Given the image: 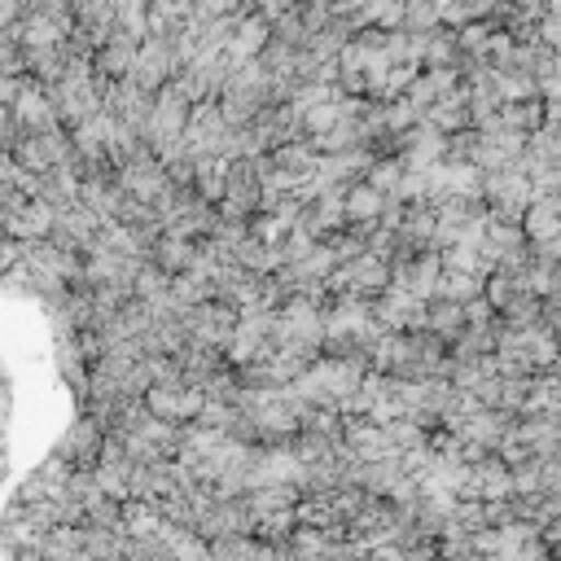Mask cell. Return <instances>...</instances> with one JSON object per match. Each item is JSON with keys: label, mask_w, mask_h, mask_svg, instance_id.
I'll list each match as a JSON object with an SVG mask.
<instances>
[{"label": "cell", "mask_w": 561, "mask_h": 561, "mask_svg": "<svg viewBox=\"0 0 561 561\" xmlns=\"http://www.w3.org/2000/svg\"><path fill=\"white\" fill-rule=\"evenodd\" d=\"M320 342H324V311L316 307V298L294 294L289 302L276 307V351L311 359Z\"/></svg>", "instance_id": "cell-1"}, {"label": "cell", "mask_w": 561, "mask_h": 561, "mask_svg": "<svg viewBox=\"0 0 561 561\" xmlns=\"http://www.w3.org/2000/svg\"><path fill=\"white\" fill-rule=\"evenodd\" d=\"M377 311L359 298V294H342L337 307L324 316V342L329 346H359L377 337Z\"/></svg>", "instance_id": "cell-2"}, {"label": "cell", "mask_w": 561, "mask_h": 561, "mask_svg": "<svg viewBox=\"0 0 561 561\" xmlns=\"http://www.w3.org/2000/svg\"><path fill=\"white\" fill-rule=\"evenodd\" d=\"M486 197H491V206H495L500 219L522 224L526 206L535 202L530 167H526V162H508V167H500V171H486Z\"/></svg>", "instance_id": "cell-3"}, {"label": "cell", "mask_w": 561, "mask_h": 561, "mask_svg": "<svg viewBox=\"0 0 561 561\" xmlns=\"http://www.w3.org/2000/svg\"><path fill=\"white\" fill-rule=\"evenodd\" d=\"M4 228L18 241H44L57 228V206L48 197H26L18 188H4Z\"/></svg>", "instance_id": "cell-4"}, {"label": "cell", "mask_w": 561, "mask_h": 561, "mask_svg": "<svg viewBox=\"0 0 561 561\" xmlns=\"http://www.w3.org/2000/svg\"><path fill=\"white\" fill-rule=\"evenodd\" d=\"M329 285L333 289H342V294H386L390 285H394V267H390V259L386 254H377V250H364V254H355L351 263H337V272L329 276Z\"/></svg>", "instance_id": "cell-5"}, {"label": "cell", "mask_w": 561, "mask_h": 561, "mask_svg": "<svg viewBox=\"0 0 561 561\" xmlns=\"http://www.w3.org/2000/svg\"><path fill=\"white\" fill-rule=\"evenodd\" d=\"M145 408H149L153 416L171 421V425H180V421H197L202 408H206V390L193 386V381H158V386L145 390Z\"/></svg>", "instance_id": "cell-6"}, {"label": "cell", "mask_w": 561, "mask_h": 561, "mask_svg": "<svg viewBox=\"0 0 561 561\" xmlns=\"http://www.w3.org/2000/svg\"><path fill=\"white\" fill-rule=\"evenodd\" d=\"M118 188H123L127 197L158 202V197L171 188V171H167V162H162L153 149H140L136 158L118 162Z\"/></svg>", "instance_id": "cell-7"}, {"label": "cell", "mask_w": 561, "mask_h": 561, "mask_svg": "<svg viewBox=\"0 0 561 561\" xmlns=\"http://www.w3.org/2000/svg\"><path fill=\"white\" fill-rule=\"evenodd\" d=\"M377 324L381 329H394V333H421L430 324V298H416L412 289L403 285H390L381 298H377Z\"/></svg>", "instance_id": "cell-8"}, {"label": "cell", "mask_w": 561, "mask_h": 561, "mask_svg": "<svg viewBox=\"0 0 561 561\" xmlns=\"http://www.w3.org/2000/svg\"><path fill=\"white\" fill-rule=\"evenodd\" d=\"M237 307L232 302H202L188 311V342L202 346V351H219L232 342V329H237Z\"/></svg>", "instance_id": "cell-9"}, {"label": "cell", "mask_w": 561, "mask_h": 561, "mask_svg": "<svg viewBox=\"0 0 561 561\" xmlns=\"http://www.w3.org/2000/svg\"><path fill=\"white\" fill-rule=\"evenodd\" d=\"M307 482V460L298 447H272L259 451L254 473H250V491L254 486H302Z\"/></svg>", "instance_id": "cell-10"}, {"label": "cell", "mask_w": 561, "mask_h": 561, "mask_svg": "<svg viewBox=\"0 0 561 561\" xmlns=\"http://www.w3.org/2000/svg\"><path fill=\"white\" fill-rule=\"evenodd\" d=\"M188 118H193V101H188L175 83H167V88L153 96V114H149V127H145L149 145L167 140V136H184Z\"/></svg>", "instance_id": "cell-11"}, {"label": "cell", "mask_w": 561, "mask_h": 561, "mask_svg": "<svg viewBox=\"0 0 561 561\" xmlns=\"http://www.w3.org/2000/svg\"><path fill=\"white\" fill-rule=\"evenodd\" d=\"M513 465L500 456H482L469 460V482H465V500H513Z\"/></svg>", "instance_id": "cell-12"}, {"label": "cell", "mask_w": 561, "mask_h": 561, "mask_svg": "<svg viewBox=\"0 0 561 561\" xmlns=\"http://www.w3.org/2000/svg\"><path fill=\"white\" fill-rule=\"evenodd\" d=\"M9 110L18 114V123H22V131H53V127L61 123V114H57V105H53V96H48V92H39L35 83H26V88L18 92V101H13Z\"/></svg>", "instance_id": "cell-13"}, {"label": "cell", "mask_w": 561, "mask_h": 561, "mask_svg": "<svg viewBox=\"0 0 561 561\" xmlns=\"http://www.w3.org/2000/svg\"><path fill=\"white\" fill-rule=\"evenodd\" d=\"M4 35L18 39L26 53H39V48H61L66 26L57 18H48V13H26L18 26H4Z\"/></svg>", "instance_id": "cell-14"}, {"label": "cell", "mask_w": 561, "mask_h": 561, "mask_svg": "<svg viewBox=\"0 0 561 561\" xmlns=\"http://www.w3.org/2000/svg\"><path fill=\"white\" fill-rule=\"evenodd\" d=\"M438 280H443V254H421L394 267V285L412 289L416 298H438Z\"/></svg>", "instance_id": "cell-15"}, {"label": "cell", "mask_w": 561, "mask_h": 561, "mask_svg": "<svg viewBox=\"0 0 561 561\" xmlns=\"http://www.w3.org/2000/svg\"><path fill=\"white\" fill-rule=\"evenodd\" d=\"M267 48V18L263 13H250V18H237L232 35H228V57L232 61H254L259 53Z\"/></svg>", "instance_id": "cell-16"}, {"label": "cell", "mask_w": 561, "mask_h": 561, "mask_svg": "<svg viewBox=\"0 0 561 561\" xmlns=\"http://www.w3.org/2000/svg\"><path fill=\"white\" fill-rule=\"evenodd\" d=\"M522 232L530 241H561V197H535L522 215Z\"/></svg>", "instance_id": "cell-17"}, {"label": "cell", "mask_w": 561, "mask_h": 561, "mask_svg": "<svg viewBox=\"0 0 561 561\" xmlns=\"http://www.w3.org/2000/svg\"><path fill=\"white\" fill-rule=\"evenodd\" d=\"M136 57H140V39H136V35H127V31H118V35H110V39L101 44L96 70H101V75H110V79H118V75H131Z\"/></svg>", "instance_id": "cell-18"}, {"label": "cell", "mask_w": 561, "mask_h": 561, "mask_svg": "<svg viewBox=\"0 0 561 561\" xmlns=\"http://www.w3.org/2000/svg\"><path fill=\"white\" fill-rule=\"evenodd\" d=\"M386 206H390V197H386L381 188H373L368 180L346 188V219H351V224H381Z\"/></svg>", "instance_id": "cell-19"}, {"label": "cell", "mask_w": 561, "mask_h": 561, "mask_svg": "<svg viewBox=\"0 0 561 561\" xmlns=\"http://www.w3.org/2000/svg\"><path fill=\"white\" fill-rule=\"evenodd\" d=\"M193 259H197V245H193V237H180V232H162V237L153 241V263H158V267H167L171 276L188 272V267H193Z\"/></svg>", "instance_id": "cell-20"}, {"label": "cell", "mask_w": 561, "mask_h": 561, "mask_svg": "<svg viewBox=\"0 0 561 561\" xmlns=\"http://www.w3.org/2000/svg\"><path fill=\"white\" fill-rule=\"evenodd\" d=\"M425 123H434L438 131H460V127H469V123H473L469 92H451V96L434 101V105L425 110Z\"/></svg>", "instance_id": "cell-21"}, {"label": "cell", "mask_w": 561, "mask_h": 561, "mask_svg": "<svg viewBox=\"0 0 561 561\" xmlns=\"http://www.w3.org/2000/svg\"><path fill=\"white\" fill-rule=\"evenodd\" d=\"M228 158H197V167H193V184H197V197H206V202H224V193H228Z\"/></svg>", "instance_id": "cell-22"}, {"label": "cell", "mask_w": 561, "mask_h": 561, "mask_svg": "<svg viewBox=\"0 0 561 561\" xmlns=\"http://www.w3.org/2000/svg\"><path fill=\"white\" fill-rule=\"evenodd\" d=\"M342 13H355L359 22H373V26H399L408 13V0H346Z\"/></svg>", "instance_id": "cell-23"}, {"label": "cell", "mask_w": 561, "mask_h": 561, "mask_svg": "<svg viewBox=\"0 0 561 561\" xmlns=\"http://www.w3.org/2000/svg\"><path fill=\"white\" fill-rule=\"evenodd\" d=\"M465 324H469V316H465V302H451V298H438L434 307H430V333L434 337H443V342H456L460 333H465Z\"/></svg>", "instance_id": "cell-24"}, {"label": "cell", "mask_w": 561, "mask_h": 561, "mask_svg": "<svg viewBox=\"0 0 561 561\" xmlns=\"http://www.w3.org/2000/svg\"><path fill=\"white\" fill-rule=\"evenodd\" d=\"M486 285L478 272H460V267H443V280H438V298H451V302H473L482 298Z\"/></svg>", "instance_id": "cell-25"}, {"label": "cell", "mask_w": 561, "mask_h": 561, "mask_svg": "<svg viewBox=\"0 0 561 561\" xmlns=\"http://www.w3.org/2000/svg\"><path fill=\"white\" fill-rule=\"evenodd\" d=\"M403 171H408V167H403V158H377V162H373L364 175H368V184H373V188H381L386 197H394V193H399Z\"/></svg>", "instance_id": "cell-26"}, {"label": "cell", "mask_w": 561, "mask_h": 561, "mask_svg": "<svg viewBox=\"0 0 561 561\" xmlns=\"http://www.w3.org/2000/svg\"><path fill=\"white\" fill-rule=\"evenodd\" d=\"M456 48H460L456 35H425L421 61H430V70H434V66H456Z\"/></svg>", "instance_id": "cell-27"}, {"label": "cell", "mask_w": 561, "mask_h": 561, "mask_svg": "<svg viewBox=\"0 0 561 561\" xmlns=\"http://www.w3.org/2000/svg\"><path fill=\"white\" fill-rule=\"evenodd\" d=\"M403 22H408V26H416L412 35H421V26H434V22H438V9H434V0H408V13H403Z\"/></svg>", "instance_id": "cell-28"}, {"label": "cell", "mask_w": 561, "mask_h": 561, "mask_svg": "<svg viewBox=\"0 0 561 561\" xmlns=\"http://www.w3.org/2000/svg\"><path fill=\"white\" fill-rule=\"evenodd\" d=\"M460 48L473 53V57H486V53H491V35H486L478 22H469V26L460 31Z\"/></svg>", "instance_id": "cell-29"}, {"label": "cell", "mask_w": 561, "mask_h": 561, "mask_svg": "<svg viewBox=\"0 0 561 561\" xmlns=\"http://www.w3.org/2000/svg\"><path fill=\"white\" fill-rule=\"evenodd\" d=\"M539 44L552 48V53H561V13H548V18L539 22Z\"/></svg>", "instance_id": "cell-30"}]
</instances>
